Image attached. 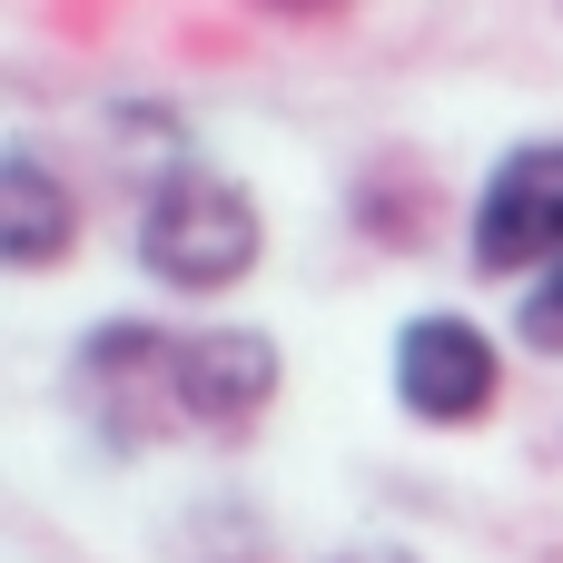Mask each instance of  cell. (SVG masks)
<instances>
[{"label": "cell", "instance_id": "5b68a950", "mask_svg": "<svg viewBox=\"0 0 563 563\" xmlns=\"http://www.w3.org/2000/svg\"><path fill=\"white\" fill-rule=\"evenodd\" d=\"M69 228H79L69 188L20 148V158L0 168V257H10V267H49V257L69 247Z\"/></svg>", "mask_w": 563, "mask_h": 563}, {"label": "cell", "instance_id": "277c9868", "mask_svg": "<svg viewBox=\"0 0 563 563\" xmlns=\"http://www.w3.org/2000/svg\"><path fill=\"white\" fill-rule=\"evenodd\" d=\"M495 386H505V366H495L485 327H465V317H416V327L396 336V396H406V416H426V426H475V416H495Z\"/></svg>", "mask_w": 563, "mask_h": 563}, {"label": "cell", "instance_id": "3957f363", "mask_svg": "<svg viewBox=\"0 0 563 563\" xmlns=\"http://www.w3.org/2000/svg\"><path fill=\"white\" fill-rule=\"evenodd\" d=\"M168 406L208 435H247L277 406V346L257 327H208L168 346Z\"/></svg>", "mask_w": 563, "mask_h": 563}, {"label": "cell", "instance_id": "52a82bcc", "mask_svg": "<svg viewBox=\"0 0 563 563\" xmlns=\"http://www.w3.org/2000/svg\"><path fill=\"white\" fill-rule=\"evenodd\" d=\"M327 563H416L406 544H346V554H327Z\"/></svg>", "mask_w": 563, "mask_h": 563}, {"label": "cell", "instance_id": "8992f818", "mask_svg": "<svg viewBox=\"0 0 563 563\" xmlns=\"http://www.w3.org/2000/svg\"><path fill=\"white\" fill-rule=\"evenodd\" d=\"M515 336H525L534 356H563V267H544V277L525 287V307H515Z\"/></svg>", "mask_w": 563, "mask_h": 563}, {"label": "cell", "instance_id": "ba28073f", "mask_svg": "<svg viewBox=\"0 0 563 563\" xmlns=\"http://www.w3.org/2000/svg\"><path fill=\"white\" fill-rule=\"evenodd\" d=\"M277 10H336V0H277Z\"/></svg>", "mask_w": 563, "mask_h": 563}, {"label": "cell", "instance_id": "6da1fadb", "mask_svg": "<svg viewBox=\"0 0 563 563\" xmlns=\"http://www.w3.org/2000/svg\"><path fill=\"white\" fill-rule=\"evenodd\" d=\"M257 208H247V188H228V178H208V168H168L158 188H148V208H139V267L158 277V287H178V297H218V287H238L247 267H257Z\"/></svg>", "mask_w": 563, "mask_h": 563}, {"label": "cell", "instance_id": "7a4b0ae2", "mask_svg": "<svg viewBox=\"0 0 563 563\" xmlns=\"http://www.w3.org/2000/svg\"><path fill=\"white\" fill-rule=\"evenodd\" d=\"M465 257L485 277L563 267V139H525V148L495 158V178L475 198V228H465Z\"/></svg>", "mask_w": 563, "mask_h": 563}]
</instances>
